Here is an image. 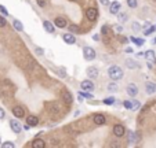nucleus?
Listing matches in <instances>:
<instances>
[{
	"mask_svg": "<svg viewBox=\"0 0 156 148\" xmlns=\"http://www.w3.org/2000/svg\"><path fill=\"white\" fill-rule=\"evenodd\" d=\"M123 70H122V67L116 66V64H113V66H109L108 69V75L111 80H113V81H119V80H122L123 78Z\"/></svg>",
	"mask_w": 156,
	"mask_h": 148,
	"instance_id": "f257e3e1",
	"label": "nucleus"
},
{
	"mask_svg": "<svg viewBox=\"0 0 156 148\" xmlns=\"http://www.w3.org/2000/svg\"><path fill=\"white\" fill-rule=\"evenodd\" d=\"M95 56H97V53H95V49L93 47H84L83 48V58L87 62H91V60H94Z\"/></svg>",
	"mask_w": 156,
	"mask_h": 148,
	"instance_id": "f03ea898",
	"label": "nucleus"
},
{
	"mask_svg": "<svg viewBox=\"0 0 156 148\" xmlns=\"http://www.w3.org/2000/svg\"><path fill=\"white\" fill-rule=\"evenodd\" d=\"M80 88L83 89V91H90L91 92V91H94L95 85H94V82L88 78V80H83V81L80 82Z\"/></svg>",
	"mask_w": 156,
	"mask_h": 148,
	"instance_id": "7ed1b4c3",
	"label": "nucleus"
},
{
	"mask_svg": "<svg viewBox=\"0 0 156 148\" xmlns=\"http://www.w3.org/2000/svg\"><path fill=\"white\" fill-rule=\"evenodd\" d=\"M127 138H129V144H135V143H138L141 140V134L138 132H129Z\"/></svg>",
	"mask_w": 156,
	"mask_h": 148,
	"instance_id": "20e7f679",
	"label": "nucleus"
},
{
	"mask_svg": "<svg viewBox=\"0 0 156 148\" xmlns=\"http://www.w3.org/2000/svg\"><path fill=\"white\" fill-rule=\"evenodd\" d=\"M113 134L116 136V137H123L124 134H126V127L123 126V125H120V123H117V125H115L113 126Z\"/></svg>",
	"mask_w": 156,
	"mask_h": 148,
	"instance_id": "39448f33",
	"label": "nucleus"
},
{
	"mask_svg": "<svg viewBox=\"0 0 156 148\" xmlns=\"http://www.w3.org/2000/svg\"><path fill=\"white\" fill-rule=\"evenodd\" d=\"M98 17V11L97 8L94 7H88L87 10H86V18H87L88 21H95Z\"/></svg>",
	"mask_w": 156,
	"mask_h": 148,
	"instance_id": "423d86ee",
	"label": "nucleus"
},
{
	"mask_svg": "<svg viewBox=\"0 0 156 148\" xmlns=\"http://www.w3.org/2000/svg\"><path fill=\"white\" fill-rule=\"evenodd\" d=\"M62 40H64V42H66L68 45H73V44L76 42V37H75L73 33H71V32L64 33V34H62Z\"/></svg>",
	"mask_w": 156,
	"mask_h": 148,
	"instance_id": "0eeeda50",
	"label": "nucleus"
},
{
	"mask_svg": "<svg viewBox=\"0 0 156 148\" xmlns=\"http://www.w3.org/2000/svg\"><path fill=\"white\" fill-rule=\"evenodd\" d=\"M10 127H11V130L14 132L15 134H19L22 132V125L17 119H11L10 121Z\"/></svg>",
	"mask_w": 156,
	"mask_h": 148,
	"instance_id": "6e6552de",
	"label": "nucleus"
},
{
	"mask_svg": "<svg viewBox=\"0 0 156 148\" xmlns=\"http://www.w3.org/2000/svg\"><path fill=\"white\" fill-rule=\"evenodd\" d=\"M11 111H13V115H14L15 118H25V111H24V107L14 106L13 108H11Z\"/></svg>",
	"mask_w": 156,
	"mask_h": 148,
	"instance_id": "1a4fd4ad",
	"label": "nucleus"
},
{
	"mask_svg": "<svg viewBox=\"0 0 156 148\" xmlns=\"http://www.w3.org/2000/svg\"><path fill=\"white\" fill-rule=\"evenodd\" d=\"M86 74H87V77L90 78V80H94V78H97V77H98L100 71H98L97 67L90 66V67H87V70H86Z\"/></svg>",
	"mask_w": 156,
	"mask_h": 148,
	"instance_id": "9d476101",
	"label": "nucleus"
},
{
	"mask_svg": "<svg viewBox=\"0 0 156 148\" xmlns=\"http://www.w3.org/2000/svg\"><path fill=\"white\" fill-rule=\"evenodd\" d=\"M126 91H127V95L131 96V97H134V96L138 95V86H137L135 84H133V82L127 85V89H126Z\"/></svg>",
	"mask_w": 156,
	"mask_h": 148,
	"instance_id": "9b49d317",
	"label": "nucleus"
},
{
	"mask_svg": "<svg viewBox=\"0 0 156 148\" xmlns=\"http://www.w3.org/2000/svg\"><path fill=\"white\" fill-rule=\"evenodd\" d=\"M93 121H94L95 125L100 126V125H104V123L106 122V118L104 114H94V115H93Z\"/></svg>",
	"mask_w": 156,
	"mask_h": 148,
	"instance_id": "f8f14e48",
	"label": "nucleus"
},
{
	"mask_svg": "<svg viewBox=\"0 0 156 148\" xmlns=\"http://www.w3.org/2000/svg\"><path fill=\"white\" fill-rule=\"evenodd\" d=\"M120 8H122V6H120L119 1H113L112 4H109V12L112 15H116L120 11Z\"/></svg>",
	"mask_w": 156,
	"mask_h": 148,
	"instance_id": "ddd939ff",
	"label": "nucleus"
},
{
	"mask_svg": "<svg viewBox=\"0 0 156 148\" xmlns=\"http://www.w3.org/2000/svg\"><path fill=\"white\" fill-rule=\"evenodd\" d=\"M66 19L65 18H62V17H57L54 19V26H57V28H66Z\"/></svg>",
	"mask_w": 156,
	"mask_h": 148,
	"instance_id": "4468645a",
	"label": "nucleus"
},
{
	"mask_svg": "<svg viewBox=\"0 0 156 148\" xmlns=\"http://www.w3.org/2000/svg\"><path fill=\"white\" fill-rule=\"evenodd\" d=\"M25 119H26V123H28L29 126H37V125H39V118L35 116V115H28Z\"/></svg>",
	"mask_w": 156,
	"mask_h": 148,
	"instance_id": "2eb2a0df",
	"label": "nucleus"
},
{
	"mask_svg": "<svg viewBox=\"0 0 156 148\" xmlns=\"http://www.w3.org/2000/svg\"><path fill=\"white\" fill-rule=\"evenodd\" d=\"M145 92L148 93V95L156 93V84L155 82H146L145 84Z\"/></svg>",
	"mask_w": 156,
	"mask_h": 148,
	"instance_id": "dca6fc26",
	"label": "nucleus"
},
{
	"mask_svg": "<svg viewBox=\"0 0 156 148\" xmlns=\"http://www.w3.org/2000/svg\"><path fill=\"white\" fill-rule=\"evenodd\" d=\"M43 28H44V30L47 33H54V30H55V26H54V23H51L50 21H43Z\"/></svg>",
	"mask_w": 156,
	"mask_h": 148,
	"instance_id": "f3484780",
	"label": "nucleus"
},
{
	"mask_svg": "<svg viewBox=\"0 0 156 148\" xmlns=\"http://www.w3.org/2000/svg\"><path fill=\"white\" fill-rule=\"evenodd\" d=\"M126 67L127 69H130V70H134L138 67V63L135 62L134 59H131V58H127L126 59Z\"/></svg>",
	"mask_w": 156,
	"mask_h": 148,
	"instance_id": "a211bd4d",
	"label": "nucleus"
},
{
	"mask_svg": "<svg viewBox=\"0 0 156 148\" xmlns=\"http://www.w3.org/2000/svg\"><path fill=\"white\" fill-rule=\"evenodd\" d=\"M106 89H108V92H111V93H116L117 91H119V86H117V84H116V81H111L108 84V86H106Z\"/></svg>",
	"mask_w": 156,
	"mask_h": 148,
	"instance_id": "6ab92c4d",
	"label": "nucleus"
},
{
	"mask_svg": "<svg viewBox=\"0 0 156 148\" xmlns=\"http://www.w3.org/2000/svg\"><path fill=\"white\" fill-rule=\"evenodd\" d=\"M64 102H65V104H68V106H71L72 104V102H73V97H72V93L69 91H65L64 92Z\"/></svg>",
	"mask_w": 156,
	"mask_h": 148,
	"instance_id": "aec40b11",
	"label": "nucleus"
},
{
	"mask_svg": "<svg viewBox=\"0 0 156 148\" xmlns=\"http://www.w3.org/2000/svg\"><path fill=\"white\" fill-rule=\"evenodd\" d=\"M32 147L33 148H44L46 147V143H44V140H42V138H35V140L32 141Z\"/></svg>",
	"mask_w": 156,
	"mask_h": 148,
	"instance_id": "412c9836",
	"label": "nucleus"
},
{
	"mask_svg": "<svg viewBox=\"0 0 156 148\" xmlns=\"http://www.w3.org/2000/svg\"><path fill=\"white\" fill-rule=\"evenodd\" d=\"M117 21H119V23H124V22L129 21V14L127 12H117Z\"/></svg>",
	"mask_w": 156,
	"mask_h": 148,
	"instance_id": "4be33fe9",
	"label": "nucleus"
},
{
	"mask_svg": "<svg viewBox=\"0 0 156 148\" xmlns=\"http://www.w3.org/2000/svg\"><path fill=\"white\" fill-rule=\"evenodd\" d=\"M129 40H131V41L134 42V44H135L137 47L144 45V42H145V40H144V39H141V37H134V36H133V37H130Z\"/></svg>",
	"mask_w": 156,
	"mask_h": 148,
	"instance_id": "5701e85b",
	"label": "nucleus"
},
{
	"mask_svg": "<svg viewBox=\"0 0 156 148\" xmlns=\"http://www.w3.org/2000/svg\"><path fill=\"white\" fill-rule=\"evenodd\" d=\"M144 56H145L148 60H155V59H156V56H155V51H153V49H148V51H145Z\"/></svg>",
	"mask_w": 156,
	"mask_h": 148,
	"instance_id": "b1692460",
	"label": "nucleus"
},
{
	"mask_svg": "<svg viewBox=\"0 0 156 148\" xmlns=\"http://www.w3.org/2000/svg\"><path fill=\"white\" fill-rule=\"evenodd\" d=\"M13 26H14V29L17 32H22V30H24V25H22L18 19H14V21H13Z\"/></svg>",
	"mask_w": 156,
	"mask_h": 148,
	"instance_id": "393cba45",
	"label": "nucleus"
},
{
	"mask_svg": "<svg viewBox=\"0 0 156 148\" xmlns=\"http://www.w3.org/2000/svg\"><path fill=\"white\" fill-rule=\"evenodd\" d=\"M68 30L71 33H73V34H76V33L80 32V28H79V25H75V23H71L68 26Z\"/></svg>",
	"mask_w": 156,
	"mask_h": 148,
	"instance_id": "a878e982",
	"label": "nucleus"
},
{
	"mask_svg": "<svg viewBox=\"0 0 156 148\" xmlns=\"http://www.w3.org/2000/svg\"><path fill=\"white\" fill-rule=\"evenodd\" d=\"M140 108H141V103L138 102V100L131 102V110H133V111H138Z\"/></svg>",
	"mask_w": 156,
	"mask_h": 148,
	"instance_id": "bb28decb",
	"label": "nucleus"
},
{
	"mask_svg": "<svg viewBox=\"0 0 156 148\" xmlns=\"http://www.w3.org/2000/svg\"><path fill=\"white\" fill-rule=\"evenodd\" d=\"M79 96H82L83 99H93V93L91 92H79Z\"/></svg>",
	"mask_w": 156,
	"mask_h": 148,
	"instance_id": "cd10ccee",
	"label": "nucleus"
},
{
	"mask_svg": "<svg viewBox=\"0 0 156 148\" xmlns=\"http://www.w3.org/2000/svg\"><path fill=\"white\" fill-rule=\"evenodd\" d=\"M155 30H156V26H148V28L144 30V34H145V36H149V34H152Z\"/></svg>",
	"mask_w": 156,
	"mask_h": 148,
	"instance_id": "c85d7f7f",
	"label": "nucleus"
},
{
	"mask_svg": "<svg viewBox=\"0 0 156 148\" xmlns=\"http://www.w3.org/2000/svg\"><path fill=\"white\" fill-rule=\"evenodd\" d=\"M127 6H129L130 8H137L138 1L137 0H127Z\"/></svg>",
	"mask_w": 156,
	"mask_h": 148,
	"instance_id": "c756f323",
	"label": "nucleus"
},
{
	"mask_svg": "<svg viewBox=\"0 0 156 148\" xmlns=\"http://www.w3.org/2000/svg\"><path fill=\"white\" fill-rule=\"evenodd\" d=\"M131 29H133L134 32H140V30H141V25L138 23V22H133V23H131Z\"/></svg>",
	"mask_w": 156,
	"mask_h": 148,
	"instance_id": "7c9ffc66",
	"label": "nucleus"
},
{
	"mask_svg": "<svg viewBox=\"0 0 156 148\" xmlns=\"http://www.w3.org/2000/svg\"><path fill=\"white\" fill-rule=\"evenodd\" d=\"M1 147L3 148H14L15 144L11 143V141H4V143H1Z\"/></svg>",
	"mask_w": 156,
	"mask_h": 148,
	"instance_id": "2f4dec72",
	"label": "nucleus"
},
{
	"mask_svg": "<svg viewBox=\"0 0 156 148\" xmlns=\"http://www.w3.org/2000/svg\"><path fill=\"white\" fill-rule=\"evenodd\" d=\"M7 25V19H6V17L4 15L0 14V28H4Z\"/></svg>",
	"mask_w": 156,
	"mask_h": 148,
	"instance_id": "473e14b6",
	"label": "nucleus"
},
{
	"mask_svg": "<svg viewBox=\"0 0 156 148\" xmlns=\"http://www.w3.org/2000/svg\"><path fill=\"white\" fill-rule=\"evenodd\" d=\"M104 103H105V104H108V106H112V104H115V97L104 99Z\"/></svg>",
	"mask_w": 156,
	"mask_h": 148,
	"instance_id": "72a5a7b5",
	"label": "nucleus"
},
{
	"mask_svg": "<svg viewBox=\"0 0 156 148\" xmlns=\"http://www.w3.org/2000/svg\"><path fill=\"white\" fill-rule=\"evenodd\" d=\"M0 14H1V15H4V17H7V15H8L7 8L4 7L3 4H0Z\"/></svg>",
	"mask_w": 156,
	"mask_h": 148,
	"instance_id": "f704fd0d",
	"label": "nucleus"
},
{
	"mask_svg": "<svg viewBox=\"0 0 156 148\" xmlns=\"http://www.w3.org/2000/svg\"><path fill=\"white\" fill-rule=\"evenodd\" d=\"M58 75L61 78H64V77H66V70L64 69V67H61V69H58Z\"/></svg>",
	"mask_w": 156,
	"mask_h": 148,
	"instance_id": "c9c22d12",
	"label": "nucleus"
},
{
	"mask_svg": "<svg viewBox=\"0 0 156 148\" xmlns=\"http://www.w3.org/2000/svg\"><path fill=\"white\" fill-rule=\"evenodd\" d=\"M113 29L116 30V33H122V32H123V26H122L120 23H116L115 26H113Z\"/></svg>",
	"mask_w": 156,
	"mask_h": 148,
	"instance_id": "e433bc0d",
	"label": "nucleus"
},
{
	"mask_svg": "<svg viewBox=\"0 0 156 148\" xmlns=\"http://www.w3.org/2000/svg\"><path fill=\"white\" fill-rule=\"evenodd\" d=\"M108 29H109L108 25H104V26L101 28V34H102V36H106V34H108Z\"/></svg>",
	"mask_w": 156,
	"mask_h": 148,
	"instance_id": "4c0bfd02",
	"label": "nucleus"
},
{
	"mask_svg": "<svg viewBox=\"0 0 156 148\" xmlns=\"http://www.w3.org/2000/svg\"><path fill=\"white\" fill-rule=\"evenodd\" d=\"M35 52H36V55L42 56V55L44 53V49H43V48H40V47H36V48H35Z\"/></svg>",
	"mask_w": 156,
	"mask_h": 148,
	"instance_id": "58836bf2",
	"label": "nucleus"
},
{
	"mask_svg": "<svg viewBox=\"0 0 156 148\" xmlns=\"http://www.w3.org/2000/svg\"><path fill=\"white\" fill-rule=\"evenodd\" d=\"M123 106H124V108H127V110H131V102H129V100H126V102H123Z\"/></svg>",
	"mask_w": 156,
	"mask_h": 148,
	"instance_id": "ea45409f",
	"label": "nucleus"
},
{
	"mask_svg": "<svg viewBox=\"0 0 156 148\" xmlns=\"http://www.w3.org/2000/svg\"><path fill=\"white\" fill-rule=\"evenodd\" d=\"M37 4H39L40 7H46V4H47V1L46 0H36Z\"/></svg>",
	"mask_w": 156,
	"mask_h": 148,
	"instance_id": "a19ab883",
	"label": "nucleus"
},
{
	"mask_svg": "<svg viewBox=\"0 0 156 148\" xmlns=\"http://www.w3.org/2000/svg\"><path fill=\"white\" fill-rule=\"evenodd\" d=\"M120 42H122V44H127V42H129V37H120Z\"/></svg>",
	"mask_w": 156,
	"mask_h": 148,
	"instance_id": "79ce46f5",
	"label": "nucleus"
},
{
	"mask_svg": "<svg viewBox=\"0 0 156 148\" xmlns=\"http://www.w3.org/2000/svg\"><path fill=\"white\" fill-rule=\"evenodd\" d=\"M4 116H6V113H4V110L0 107V119H3Z\"/></svg>",
	"mask_w": 156,
	"mask_h": 148,
	"instance_id": "37998d69",
	"label": "nucleus"
},
{
	"mask_svg": "<svg viewBox=\"0 0 156 148\" xmlns=\"http://www.w3.org/2000/svg\"><path fill=\"white\" fill-rule=\"evenodd\" d=\"M100 3H101L102 6H109V4H111L109 3V0H100Z\"/></svg>",
	"mask_w": 156,
	"mask_h": 148,
	"instance_id": "c03bdc74",
	"label": "nucleus"
},
{
	"mask_svg": "<svg viewBox=\"0 0 156 148\" xmlns=\"http://www.w3.org/2000/svg\"><path fill=\"white\" fill-rule=\"evenodd\" d=\"M126 53H133V48H130V47L126 48Z\"/></svg>",
	"mask_w": 156,
	"mask_h": 148,
	"instance_id": "a18cd8bd",
	"label": "nucleus"
},
{
	"mask_svg": "<svg viewBox=\"0 0 156 148\" xmlns=\"http://www.w3.org/2000/svg\"><path fill=\"white\" fill-rule=\"evenodd\" d=\"M148 26H151V25H149V22H145V23L142 25V28H144V29H146V28H148Z\"/></svg>",
	"mask_w": 156,
	"mask_h": 148,
	"instance_id": "49530a36",
	"label": "nucleus"
},
{
	"mask_svg": "<svg viewBox=\"0 0 156 148\" xmlns=\"http://www.w3.org/2000/svg\"><path fill=\"white\" fill-rule=\"evenodd\" d=\"M93 39L97 41V40H100V36H98V34H94V36H93Z\"/></svg>",
	"mask_w": 156,
	"mask_h": 148,
	"instance_id": "de8ad7c7",
	"label": "nucleus"
},
{
	"mask_svg": "<svg viewBox=\"0 0 156 148\" xmlns=\"http://www.w3.org/2000/svg\"><path fill=\"white\" fill-rule=\"evenodd\" d=\"M29 125H28V123H26V125H25V126H24V127H22V129H24V130H28V129H29Z\"/></svg>",
	"mask_w": 156,
	"mask_h": 148,
	"instance_id": "09e8293b",
	"label": "nucleus"
},
{
	"mask_svg": "<svg viewBox=\"0 0 156 148\" xmlns=\"http://www.w3.org/2000/svg\"><path fill=\"white\" fill-rule=\"evenodd\" d=\"M152 44H153V45H155V44H156V37H155V39L152 40Z\"/></svg>",
	"mask_w": 156,
	"mask_h": 148,
	"instance_id": "8fccbe9b",
	"label": "nucleus"
},
{
	"mask_svg": "<svg viewBox=\"0 0 156 148\" xmlns=\"http://www.w3.org/2000/svg\"><path fill=\"white\" fill-rule=\"evenodd\" d=\"M0 145H1V137H0Z\"/></svg>",
	"mask_w": 156,
	"mask_h": 148,
	"instance_id": "3c124183",
	"label": "nucleus"
},
{
	"mask_svg": "<svg viewBox=\"0 0 156 148\" xmlns=\"http://www.w3.org/2000/svg\"><path fill=\"white\" fill-rule=\"evenodd\" d=\"M155 62H156V59H155Z\"/></svg>",
	"mask_w": 156,
	"mask_h": 148,
	"instance_id": "603ef678",
	"label": "nucleus"
}]
</instances>
